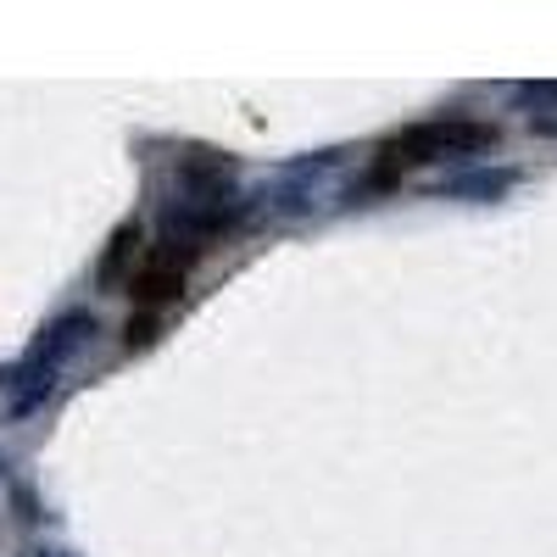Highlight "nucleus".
I'll list each match as a JSON object with an SVG mask.
<instances>
[{
    "label": "nucleus",
    "instance_id": "nucleus-1",
    "mask_svg": "<svg viewBox=\"0 0 557 557\" xmlns=\"http://www.w3.org/2000/svg\"><path fill=\"white\" fill-rule=\"evenodd\" d=\"M184 290V262H173V257H157L139 278H128V296L139 301V307H162L168 296H178Z\"/></svg>",
    "mask_w": 557,
    "mask_h": 557
}]
</instances>
